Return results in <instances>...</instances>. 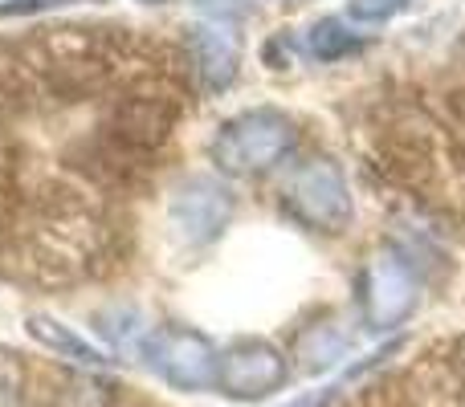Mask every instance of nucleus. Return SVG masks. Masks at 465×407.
Wrapping results in <instances>:
<instances>
[{
	"label": "nucleus",
	"mask_w": 465,
	"mask_h": 407,
	"mask_svg": "<svg viewBox=\"0 0 465 407\" xmlns=\"http://www.w3.org/2000/svg\"><path fill=\"white\" fill-rule=\"evenodd\" d=\"M298 143L294 119L273 106H253L241 111L217 131L209 155L225 176H262V171L278 168Z\"/></svg>",
	"instance_id": "nucleus-1"
},
{
	"label": "nucleus",
	"mask_w": 465,
	"mask_h": 407,
	"mask_svg": "<svg viewBox=\"0 0 465 407\" xmlns=\"http://www.w3.org/2000/svg\"><path fill=\"white\" fill-rule=\"evenodd\" d=\"M143 359L176 392L217 387V351L204 334L188 326H160L143 338Z\"/></svg>",
	"instance_id": "nucleus-2"
},
{
	"label": "nucleus",
	"mask_w": 465,
	"mask_h": 407,
	"mask_svg": "<svg viewBox=\"0 0 465 407\" xmlns=\"http://www.w3.org/2000/svg\"><path fill=\"white\" fill-rule=\"evenodd\" d=\"M282 200L298 216L302 224L322 232H343L351 220V192H347V179L339 171V163L331 160H311L286 179L282 188Z\"/></svg>",
	"instance_id": "nucleus-3"
},
{
	"label": "nucleus",
	"mask_w": 465,
	"mask_h": 407,
	"mask_svg": "<svg viewBox=\"0 0 465 407\" xmlns=\"http://www.w3.org/2000/svg\"><path fill=\"white\" fill-rule=\"evenodd\" d=\"M286 354L262 338H241L225 354H217V387L229 400H265L286 383Z\"/></svg>",
	"instance_id": "nucleus-4"
},
{
	"label": "nucleus",
	"mask_w": 465,
	"mask_h": 407,
	"mask_svg": "<svg viewBox=\"0 0 465 407\" xmlns=\"http://www.w3.org/2000/svg\"><path fill=\"white\" fill-rule=\"evenodd\" d=\"M232 216V196L225 184H217L213 176H188L184 184L172 192V224L180 228V237L193 245H209L225 232Z\"/></svg>",
	"instance_id": "nucleus-5"
},
{
	"label": "nucleus",
	"mask_w": 465,
	"mask_h": 407,
	"mask_svg": "<svg viewBox=\"0 0 465 407\" xmlns=\"http://www.w3.org/2000/svg\"><path fill=\"white\" fill-rule=\"evenodd\" d=\"M363 318L371 330H392L404 322L417 305V281H412L409 265L396 257H380L363 277Z\"/></svg>",
	"instance_id": "nucleus-6"
},
{
	"label": "nucleus",
	"mask_w": 465,
	"mask_h": 407,
	"mask_svg": "<svg viewBox=\"0 0 465 407\" xmlns=\"http://www.w3.org/2000/svg\"><path fill=\"white\" fill-rule=\"evenodd\" d=\"M188 65L201 73L204 90H225L237 78L241 65V41L225 24H193L188 29Z\"/></svg>",
	"instance_id": "nucleus-7"
},
{
	"label": "nucleus",
	"mask_w": 465,
	"mask_h": 407,
	"mask_svg": "<svg viewBox=\"0 0 465 407\" xmlns=\"http://www.w3.org/2000/svg\"><path fill=\"white\" fill-rule=\"evenodd\" d=\"M29 330L33 338H37L45 351H57V354H65V359H74V363H82V367H106V354L98 351V346H90L82 334H74L70 326H62L57 318H45V314H33L29 318Z\"/></svg>",
	"instance_id": "nucleus-8"
},
{
	"label": "nucleus",
	"mask_w": 465,
	"mask_h": 407,
	"mask_svg": "<svg viewBox=\"0 0 465 407\" xmlns=\"http://www.w3.org/2000/svg\"><path fill=\"white\" fill-rule=\"evenodd\" d=\"M294 354H298V367H302L306 375L327 371L347 354V334L343 330H335V326H311L306 334H298Z\"/></svg>",
	"instance_id": "nucleus-9"
},
{
	"label": "nucleus",
	"mask_w": 465,
	"mask_h": 407,
	"mask_svg": "<svg viewBox=\"0 0 465 407\" xmlns=\"http://www.w3.org/2000/svg\"><path fill=\"white\" fill-rule=\"evenodd\" d=\"M306 49H311L319 62H335V57L351 53V49H355V37L335 21V16H331V21H319V24L311 29V37H306Z\"/></svg>",
	"instance_id": "nucleus-10"
},
{
	"label": "nucleus",
	"mask_w": 465,
	"mask_h": 407,
	"mask_svg": "<svg viewBox=\"0 0 465 407\" xmlns=\"http://www.w3.org/2000/svg\"><path fill=\"white\" fill-rule=\"evenodd\" d=\"M401 8H409V0H351V21L380 24L388 16H396Z\"/></svg>",
	"instance_id": "nucleus-11"
},
{
	"label": "nucleus",
	"mask_w": 465,
	"mask_h": 407,
	"mask_svg": "<svg viewBox=\"0 0 465 407\" xmlns=\"http://www.w3.org/2000/svg\"><path fill=\"white\" fill-rule=\"evenodd\" d=\"M62 5H74V0H5L0 16H29V13H45V8H62Z\"/></svg>",
	"instance_id": "nucleus-12"
},
{
	"label": "nucleus",
	"mask_w": 465,
	"mask_h": 407,
	"mask_svg": "<svg viewBox=\"0 0 465 407\" xmlns=\"http://www.w3.org/2000/svg\"><path fill=\"white\" fill-rule=\"evenodd\" d=\"M331 392H314V395H302V400H290L286 407H327Z\"/></svg>",
	"instance_id": "nucleus-13"
},
{
	"label": "nucleus",
	"mask_w": 465,
	"mask_h": 407,
	"mask_svg": "<svg viewBox=\"0 0 465 407\" xmlns=\"http://www.w3.org/2000/svg\"><path fill=\"white\" fill-rule=\"evenodd\" d=\"M147 5H160V0H147Z\"/></svg>",
	"instance_id": "nucleus-14"
}]
</instances>
